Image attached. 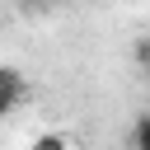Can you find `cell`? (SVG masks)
Segmentation results:
<instances>
[{
  "instance_id": "6da1fadb",
  "label": "cell",
  "mask_w": 150,
  "mask_h": 150,
  "mask_svg": "<svg viewBox=\"0 0 150 150\" xmlns=\"http://www.w3.org/2000/svg\"><path fill=\"white\" fill-rule=\"evenodd\" d=\"M28 98V75L19 66H0V122Z\"/></svg>"
},
{
  "instance_id": "7a4b0ae2",
  "label": "cell",
  "mask_w": 150,
  "mask_h": 150,
  "mask_svg": "<svg viewBox=\"0 0 150 150\" xmlns=\"http://www.w3.org/2000/svg\"><path fill=\"white\" fill-rule=\"evenodd\" d=\"M28 150H75V145H70V136H61V131H38V136L28 141Z\"/></svg>"
},
{
  "instance_id": "3957f363",
  "label": "cell",
  "mask_w": 150,
  "mask_h": 150,
  "mask_svg": "<svg viewBox=\"0 0 150 150\" xmlns=\"http://www.w3.org/2000/svg\"><path fill=\"white\" fill-rule=\"evenodd\" d=\"M131 150H150V112L136 117V127H131Z\"/></svg>"
},
{
  "instance_id": "277c9868",
  "label": "cell",
  "mask_w": 150,
  "mask_h": 150,
  "mask_svg": "<svg viewBox=\"0 0 150 150\" xmlns=\"http://www.w3.org/2000/svg\"><path fill=\"white\" fill-rule=\"evenodd\" d=\"M136 61H141V66H150V38H141V42H136Z\"/></svg>"
},
{
  "instance_id": "5b68a950",
  "label": "cell",
  "mask_w": 150,
  "mask_h": 150,
  "mask_svg": "<svg viewBox=\"0 0 150 150\" xmlns=\"http://www.w3.org/2000/svg\"><path fill=\"white\" fill-rule=\"evenodd\" d=\"M23 5H28V9H56L61 0H23Z\"/></svg>"
}]
</instances>
